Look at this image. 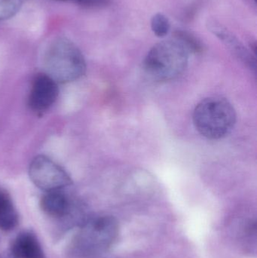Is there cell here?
Here are the masks:
<instances>
[{
	"label": "cell",
	"instance_id": "cell-1",
	"mask_svg": "<svg viewBox=\"0 0 257 258\" xmlns=\"http://www.w3.org/2000/svg\"><path fill=\"white\" fill-rule=\"evenodd\" d=\"M117 220L110 215H91L79 227L69 253L75 258H94L108 251L119 236Z\"/></svg>",
	"mask_w": 257,
	"mask_h": 258
},
{
	"label": "cell",
	"instance_id": "cell-2",
	"mask_svg": "<svg viewBox=\"0 0 257 258\" xmlns=\"http://www.w3.org/2000/svg\"><path fill=\"white\" fill-rule=\"evenodd\" d=\"M189 63V51L178 40L162 41L154 45L143 60L148 76L159 82L170 81L181 76Z\"/></svg>",
	"mask_w": 257,
	"mask_h": 258
},
{
	"label": "cell",
	"instance_id": "cell-3",
	"mask_svg": "<svg viewBox=\"0 0 257 258\" xmlns=\"http://www.w3.org/2000/svg\"><path fill=\"white\" fill-rule=\"evenodd\" d=\"M193 122L205 138L219 140L227 136L236 122V113L230 102L221 97L202 100L195 108Z\"/></svg>",
	"mask_w": 257,
	"mask_h": 258
},
{
	"label": "cell",
	"instance_id": "cell-4",
	"mask_svg": "<svg viewBox=\"0 0 257 258\" xmlns=\"http://www.w3.org/2000/svg\"><path fill=\"white\" fill-rule=\"evenodd\" d=\"M45 74L57 83H67L82 77L86 63L80 50L70 41L56 39L47 49L44 58Z\"/></svg>",
	"mask_w": 257,
	"mask_h": 258
},
{
	"label": "cell",
	"instance_id": "cell-5",
	"mask_svg": "<svg viewBox=\"0 0 257 258\" xmlns=\"http://www.w3.org/2000/svg\"><path fill=\"white\" fill-rule=\"evenodd\" d=\"M29 175L36 186L45 192L61 190L72 183L66 170L43 155L36 156L30 162Z\"/></svg>",
	"mask_w": 257,
	"mask_h": 258
},
{
	"label": "cell",
	"instance_id": "cell-6",
	"mask_svg": "<svg viewBox=\"0 0 257 258\" xmlns=\"http://www.w3.org/2000/svg\"><path fill=\"white\" fill-rule=\"evenodd\" d=\"M59 95L57 83L46 74H39L32 83L28 97L30 110L37 114L46 112L55 103Z\"/></svg>",
	"mask_w": 257,
	"mask_h": 258
},
{
	"label": "cell",
	"instance_id": "cell-7",
	"mask_svg": "<svg viewBox=\"0 0 257 258\" xmlns=\"http://www.w3.org/2000/svg\"><path fill=\"white\" fill-rule=\"evenodd\" d=\"M75 200L69 198L63 189L45 192L40 201L42 212L60 223L70 213Z\"/></svg>",
	"mask_w": 257,
	"mask_h": 258
},
{
	"label": "cell",
	"instance_id": "cell-8",
	"mask_svg": "<svg viewBox=\"0 0 257 258\" xmlns=\"http://www.w3.org/2000/svg\"><path fill=\"white\" fill-rule=\"evenodd\" d=\"M9 249L15 258H45L37 236L30 230L21 232L12 241Z\"/></svg>",
	"mask_w": 257,
	"mask_h": 258
},
{
	"label": "cell",
	"instance_id": "cell-9",
	"mask_svg": "<svg viewBox=\"0 0 257 258\" xmlns=\"http://www.w3.org/2000/svg\"><path fill=\"white\" fill-rule=\"evenodd\" d=\"M19 224V215L12 197L0 188V230L12 231Z\"/></svg>",
	"mask_w": 257,
	"mask_h": 258
},
{
	"label": "cell",
	"instance_id": "cell-10",
	"mask_svg": "<svg viewBox=\"0 0 257 258\" xmlns=\"http://www.w3.org/2000/svg\"><path fill=\"white\" fill-rule=\"evenodd\" d=\"M211 30L220 38V40L223 41L225 44L230 48L232 52L235 53L238 57L244 60L245 63H249L251 67H256V62L252 57L251 54L247 51V48L242 45L241 42L229 33L226 29L223 28L222 26L213 24L211 27Z\"/></svg>",
	"mask_w": 257,
	"mask_h": 258
},
{
	"label": "cell",
	"instance_id": "cell-11",
	"mask_svg": "<svg viewBox=\"0 0 257 258\" xmlns=\"http://www.w3.org/2000/svg\"><path fill=\"white\" fill-rule=\"evenodd\" d=\"M151 28L158 37L165 36L170 28L168 18L162 14H156L151 20Z\"/></svg>",
	"mask_w": 257,
	"mask_h": 258
},
{
	"label": "cell",
	"instance_id": "cell-12",
	"mask_svg": "<svg viewBox=\"0 0 257 258\" xmlns=\"http://www.w3.org/2000/svg\"><path fill=\"white\" fill-rule=\"evenodd\" d=\"M23 0H0V21L14 16L21 9Z\"/></svg>",
	"mask_w": 257,
	"mask_h": 258
},
{
	"label": "cell",
	"instance_id": "cell-13",
	"mask_svg": "<svg viewBox=\"0 0 257 258\" xmlns=\"http://www.w3.org/2000/svg\"><path fill=\"white\" fill-rule=\"evenodd\" d=\"M176 37L177 39L181 41L185 45L189 51H193L198 52L202 48L200 43L198 42L197 39L187 32L178 31L176 33Z\"/></svg>",
	"mask_w": 257,
	"mask_h": 258
},
{
	"label": "cell",
	"instance_id": "cell-14",
	"mask_svg": "<svg viewBox=\"0 0 257 258\" xmlns=\"http://www.w3.org/2000/svg\"><path fill=\"white\" fill-rule=\"evenodd\" d=\"M77 3L88 7H97L108 4L110 0H75Z\"/></svg>",
	"mask_w": 257,
	"mask_h": 258
},
{
	"label": "cell",
	"instance_id": "cell-15",
	"mask_svg": "<svg viewBox=\"0 0 257 258\" xmlns=\"http://www.w3.org/2000/svg\"><path fill=\"white\" fill-rule=\"evenodd\" d=\"M0 258H15V257H14L12 251H11L10 249L9 248V249L5 251L4 252L1 253V254H0Z\"/></svg>",
	"mask_w": 257,
	"mask_h": 258
}]
</instances>
